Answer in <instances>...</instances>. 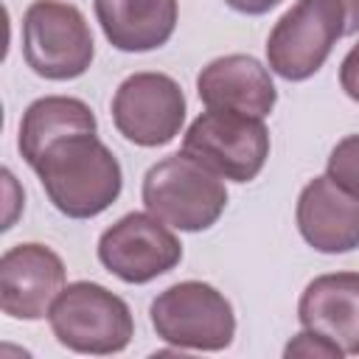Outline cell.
I'll list each match as a JSON object with an SVG mask.
<instances>
[{"label": "cell", "mask_w": 359, "mask_h": 359, "mask_svg": "<svg viewBox=\"0 0 359 359\" xmlns=\"http://www.w3.org/2000/svg\"><path fill=\"white\" fill-rule=\"evenodd\" d=\"M31 168L50 205L67 219L104 213L123 188L121 163L95 132H73L53 140Z\"/></svg>", "instance_id": "cell-1"}, {"label": "cell", "mask_w": 359, "mask_h": 359, "mask_svg": "<svg viewBox=\"0 0 359 359\" xmlns=\"http://www.w3.org/2000/svg\"><path fill=\"white\" fill-rule=\"evenodd\" d=\"M140 196L149 213L185 233L213 227L227 208V188L222 177L185 151L154 163L143 177Z\"/></svg>", "instance_id": "cell-2"}, {"label": "cell", "mask_w": 359, "mask_h": 359, "mask_svg": "<svg viewBox=\"0 0 359 359\" xmlns=\"http://www.w3.org/2000/svg\"><path fill=\"white\" fill-rule=\"evenodd\" d=\"M50 331L59 345L76 353H121L135 337V320L123 297L93 280L67 283L50 311Z\"/></svg>", "instance_id": "cell-3"}, {"label": "cell", "mask_w": 359, "mask_h": 359, "mask_svg": "<svg viewBox=\"0 0 359 359\" xmlns=\"http://www.w3.org/2000/svg\"><path fill=\"white\" fill-rule=\"evenodd\" d=\"M95 42L84 14L65 0H34L22 14V59L48 81H70L90 70Z\"/></svg>", "instance_id": "cell-4"}, {"label": "cell", "mask_w": 359, "mask_h": 359, "mask_svg": "<svg viewBox=\"0 0 359 359\" xmlns=\"http://www.w3.org/2000/svg\"><path fill=\"white\" fill-rule=\"evenodd\" d=\"M157 337L177 351H224L236 337L230 300L205 280H180L163 289L149 309Z\"/></svg>", "instance_id": "cell-5"}, {"label": "cell", "mask_w": 359, "mask_h": 359, "mask_svg": "<svg viewBox=\"0 0 359 359\" xmlns=\"http://www.w3.org/2000/svg\"><path fill=\"white\" fill-rule=\"evenodd\" d=\"M269 146L264 118L230 109H205L182 135V151L188 157L233 182L255 180L269 157Z\"/></svg>", "instance_id": "cell-6"}, {"label": "cell", "mask_w": 359, "mask_h": 359, "mask_svg": "<svg viewBox=\"0 0 359 359\" xmlns=\"http://www.w3.org/2000/svg\"><path fill=\"white\" fill-rule=\"evenodd\" d=\"M345 36L342 0H297L266 36V65L286 81L311 79Z\"/></svg>", "instance_id": "cell-7"}, {"label": "cell", "mask_w": 359, "mask_h": 359, "mask_svg": "<svg viewBox=\"0 0 359 359\" xmlns=\"http://www.w3.org/2000/svg\"><path fill=\"white\" fill-rule=\"evenodd\" d=\"M182 87L154 70L126 76L112 95V123L135 146L157 149L171 143L185 123Z\"/></svg>", "instance_id": "cell-8"}, {"label": "cell", "mask_w": 359, "mask_h": 359, "mask_svg": "<svg viewBox=\"0 0 359 359\" xmlns=\"http://www.w3.org/2000/svg\"><path fill=\"white\" fill-rule=\"evenodd\" d=\"M98 261L123 283H149L182 261V244L154 213L132 210L98 238Z\"/></svg>", "instance_id": "cell-9"}, {"label": "cell", "mask_w": 359, "mask_h": 359, "mask_svg": "<svg viewBox=\"0 0 359 359\" xmlns=\"http://www.w3.org/2000/svg\"><path fill=\"white\" fill-rule=\"evenodd\" d=\"M65 289L62 258L36 241L14 244L0 258V309L14 320L48 317L56 294Z\"/></svg>", "instance_id": "cell-10"}, {"label": "cell", "mask_w": 359, "mask_h": 359, "mask_svg": "<svg viewBox=\"0 0 359 359\" xmlns=\"http://www.w3.org/2000/svg\"><path fill=\"white\" fill-rule=\"evenodd\" d=\"M297 230L309 247L325 255L359 247V199L328 174L314 177L297 196Z\"/></svg>", "instance_id": "cell-11"}, {"label": "cell", "mask_w": 359, "mask_h": 359, "mask_svg": "<svg viewBox=\"0 0 359 359\" xmlns=\"http://www.w3.org/2000/svg\"><path fill=\"white\" fill-rule=\"evenodd\" d=\"M196 95L208 109H230L255 118H266L278 101L269 67L247 53H227L208 62L196 76Z\"/></svg>", "instance_id": "cell-12"}, {"label": "cell", "mask_w": 359, "mask_h": 359, "mask_svg": "<svg viewBox=\"0 0 359 359\" xmlns=\"http://www.w3.org/2000/svg\"><path fill=\"white\" fill-rule=\"evenodd\" d=\"M297 320L331 337L345 356H359V272L314 278L297 300Z\"/></svg>", "instance_id": "cell-13"}, {"label": "cell", "mask_w": 359, "mask_h": 359, "mask_svg": "<svg viewBox=\"0 0 359 359\" xmlns=\"http://www.w3.org/2000/svg\"><path fill=\"white\" fill-rule=\"evenodd\" d=\"M95 17L107 42L123 53L163 48L177 28V0H95Z\"/></svg>", "instance_id": "cell-14"}, {"label": "cell", "mask_w": 359, "mask_h": 359, "mask_svg": "<svg viewBox=\"0 0 359 359\" xmlns=\"http://www.w3.org/2000/svg\"><path fill=\"white\" fill-rule=\"evenodd\" d=\"M95 115L93 109L73 95H45L25 107L17 135V149L28 165L59 137H67L73 132H95Z\"/></svg>", "instance_id": "cell-15"}, {"label": "cell", "mask_w": 359, "mask_h": 359, "mask_svg": "<svg viewBox=\"0 0 359 359\" xmlns=\"http://www.w3.org/2000/svg\"><path fill=\"white\" fill-rule=\"evenodd\" d=\"M325 174L339 188H345L348 194H353L359 199V135H348L331 149Z\"/></svg>", "instance_id": "cell-16"}, {"label": "cell", "mask_w": 359, "mask_h": 359, "mask_svg": "<svg viewBox=\"0 0 359 359\" xmlns=\"http://www.w3.org/2000/svg\"><path fill=\"white\" fill-rule=\"evenodd\" d=\"M283 356L289 359V356H303V359H342L345 356V351L331 339V337H325V334H320V331H314V328H303L300 334H294L289 342H286V348H283Z\"/></svg>", "instance_id": "cell-17"}, {"label": "cell", "mask_w": 359, "mask_h": 359, "mask_svg": "<svg viewBox=\"0 0 359 359\" xmlns=\"http://www.w3.org/2000/svg\"><path fill=\"white\" fill-rule=\"evenodd\" d=\"M339 87L351 101L359 104V45H353L339 65Z\"/></svg>", "instance_id": "cell-18"}, {"label": "cell", "mask_w": 359, "mask_h": 359, "mask_svg": "<svg viewBox=\"0 0 359 359\" xmlns=\"http://www.w3.org/2000/svg\"><path fill=\"white\" fill-rule=\"evenodd\" d=\"M233 11L238 14H250V17H258V14H266L269 8H275L280 0H224Z\"/></svg>", "instance_id": "cell-19"}, {"label": "cell", "mask_w": 359, "mask_h": 359, "mask_svg": "<svg viewBox=\"0 0 359 359\" xmlns=\"http://www.w3.org/2000/svg\"><path fill=\"white\" fill-rule=\"evenodd\" d=\"M345 8V34H359V0H342Z\"/></svg>", "instance_id": "cell-20"}]
</instances>
